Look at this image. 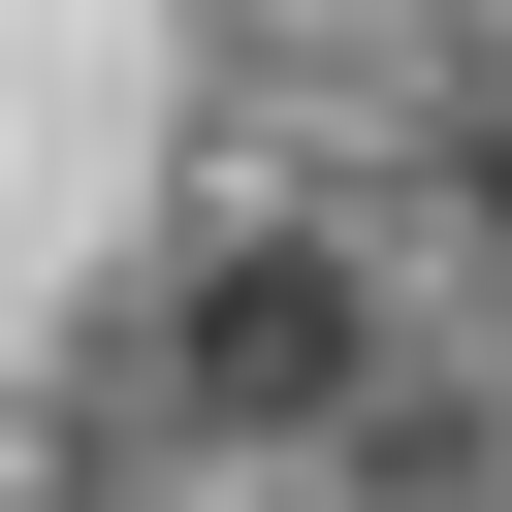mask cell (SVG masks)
Here are the masks:
<instances>
[{"instance_id":"1","label":"cell","mask_w":512,"mask_h":512,"mask_svg":"<svg viewBox=\"0 0 512 512\" xmlns=\"http://www.w3.org/2000/svg\"><path fill=\"white\" fill-rule=\"evenodd\" d=\"M320 352H352V288H320V256H224V288H192V384H224V416H256V384H320Z\"/></svg>"}]
</instances>
